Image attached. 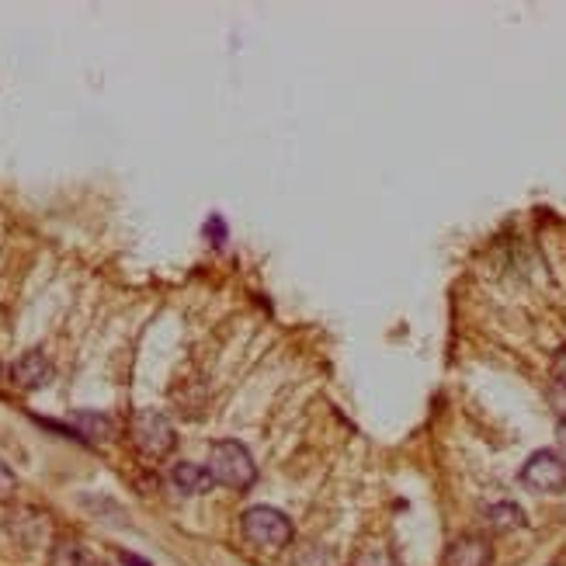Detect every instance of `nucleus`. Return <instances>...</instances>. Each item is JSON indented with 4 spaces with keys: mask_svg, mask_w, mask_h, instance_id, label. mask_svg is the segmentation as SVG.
<instances>
[{
    "mask_svg": "<svg viewBox=\"0 0 566 566\" xmlns=\"http://www.w3.org/2000/svg\"><path fill=\"white\" fill-rule=\"evenodd\" d=\"M11 379L21 389H42L49 379H53V361H49L42 352H24L14 365H11Z\"/></svg>",
    "mask_w": 566,
    "mask_h": 566,
    "instance_id": "nucleus-5",
    "label": "nucleus"
},
{
    "mask_svg": "<svg viewBox=\"0 0 566 566\" xmlns=\"http://www.w3.org/2000/svg\"><path fill=\"white\" fill-rule=\"evenodd\" d=\"M355 566H392V563L382 549H365V553H358Z\"/></svg>",
    "mask_w": 566,
    "mask_h": 566,
    "instance_id": "nucleus-12",
    "label": "nucleus"
},
{
    "mask_svg": "<svg viewBox=\"0 0 566 566\" xmlns=\"http://www.w3.org/2000/svg\"><path fill=\"white\" fill-rule=\"evenodd\" d=\"M240 532L261 553H279V549H285L292 543V522L279 507H268V504L243 511Z\"/></svg>",
    "mask_w": 566,
    "mask_h": 566,
    "instance_id": "nucleus-3",
    "label": "nucleus"
},
{
    "mask_svg": "<svg viewBox=\"0 0 566 566\" xmlns=\"http://www.w3.org/2000/svg\"><path fill=\"white\" fill-rule=\"evenodd\" d=\"M122 563H126V566H150V563L139 559V556H133V553H122Z\"/></svg>",
    "mask_w": 566,
    "mask_h": 566,
    "instance_id": "nucleus-15",
    "label": "nucleus"
},
{
    "mask_svg": "<svg viewBox=\"0 0 566 566\" xmlns=\"http://www.w3.org/2000/svg\"><path fill=\"white\" fill-rule=\"evenodd\" d=\"M129 441L143 459L160 462L175 452L178 434H175V424H170L160 410H136L129 421Z\"/></svg>",
    "mask_w": 566,
    "mask_h": 566,
    "instance_id": "nucleus-2",
    "label": "nucleus"
},
{
    "mask_svg": "<svg viewBox=\"0 0 566 566\" xmlns=\"http://www.w3.org/2000/svg\"><path fill=\"white\" fill-rule=\"evenodd\" d=\"M206 470L212 473V480L219 486H230V490H251L258 480L254 455L248 452V446H240V441H233V438L212 441Z\"/></svg>",
    "mask_w": 566,
    "mask_h": 566,
    "instance_id": "nucleus-1",
    "label": "nucleus"
},
{
    "mask_svg": "<svg viewBox=\"0 0 566 566\" xmlns=\"http://www.w3.org/2000/svg\"><path fill=\"white\" fill-rule=\"evenodd\" d=\"M49 566H97V563L77 538H60L53 546V556H49Z\"/></svg>",
    "mask_w": 566,
    "mask_h": 566,
    "instance_id": "nucleus-9",
    "label": "nucleus"
},
{
    "mask_svg": "<svg viewBox=\"0 0 566 566\" xmlns=\"http://www.w3.org/2000/svg\"><path fill=\"white\" fill-rule=\"evenodd\" d=\"M494 549L483 535H459L446 553V566H490Z\"/></svg>",
    "mask_w": 566,
    "mask_h": 566,
    "instance_id": "nucleus-6",
    "label": "nucleus"
},
{
    "mask_svg": "<svg viewBox=\"0 0 566 566\" xmlns=\"http://www.w3.org/2000/svg\"><path fill=\"white\" fill-rule=\"evenodd\" d=\"M170 483H175L181 494H188V497L209 494V490L216 486L212 473L206 470V465H199V462H178L175 470H170Z\"/></svg>",
    "mask_w": 566,
    "mask_h": 566,
    "instance_id": "nucleus-7",
    "label": "nucleus"
},
{
    "mask_svg": "<svg viewBox=\"0 0 566 566\" xmlns=\"http://www.w3.org/2000/svg\"><path fill=\"white\" fill-rule=\"evenodd\" d=\"M486 522L490 528H497V532H511V528H522L525 525V511L518 504H494V507H486Z\"/></svg>",
    "mask_w": 566,
    "mask_h": 566,
    "instance_id": "nucleus-10",
    "label": "nucleus"
},
{
    "mask_svg": "<svg viewBox=\"0 0 566 566\" xmlns=\"http://www.w3.org/2000/svg\"><path fill=\"white\" fill-rule=\"evenodd\" d=\"M559 438H563V446H566V417H559Z\"/></svg>",
    "mask_w": 566,
    "mask_h": 566,
    "instance_id": "nucleus-16",
    "label": "nucleus"
},
{
    "mask_svg": "<svg viewBox=\"0 0 566 566\" xmlns=\"http://www.w3.org/2000/svg\"><path fill=\"white\" fill-rule=\"evenodd\" d=\"M70 421H73V428H77V434L87 438V441H108L115 434L112 417L94 413V410H77V413L70 417Z\"/></svg>",
    "mask_w": 566,
    "mask_h": 566,
    "instance_id": "nucleus-8",
    "label": "nucleus"
},
{
    "mask_svg": "<svg viewBox=\"0 0 566 566\" xmlns=\"http://www.w3.org/2000/svg\"><path fill=\"white\" fill-rule=\"evenodd\" d=\"M553 379H556V389H566V348H559L553 358Z\"/></svg>",
    "mask_w": 566,
    "mask_h": 566,
    "instance_id": "nucleus-13",
    "label": "nucleus"
},
{
    "mask_svg": "<svg viewBox=\"0 0 566 566\" xmlns=\"http://www.w3.org/2000/svg\"><path fill=\"white\" fill-rule=\"evenodd\" d=\"M522 483L535 494H563L566 490V462L553 449H538L522 465Z\"/></svg>",
    "mask_w": 566,
    "mask_h": 566,
    "instance_id": "nucleus-4",
    "label": "nucleus"
},
{
    "mask_svg": "<svg viewBox=\"0 0 566 566\" xmlns=\"http://www.w3.org/2000/svg\"><path fill=\"white\" fill-rule=\"evenodd\" d=\"M14 494H18V476H14L11 465H8L4 459H0V504L11 501Z\"/></svg>",
    "mask_w": 566,
    "mask_h": 566,
    "instance_id": "nucleus-11",
    "label": "nucleus"
},
{
    "mask_svg": "<svg viewBox=\"0 0 566 566\" xmlns=\"http://www.w3.org/2000/svg\"><path fill=\"white\" fill-rule=\"evenodd\" d=\"M206 233L212 237V243H223V240H227V227H223V219L212 216L209 223H206Z\"/></svg>",
    "mask_w": 566,
    "mask_h": 566,
    "instance_id": "nucleus-14",
    "label": "nucleus"
}]
</instances>
